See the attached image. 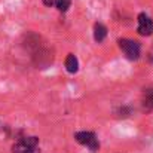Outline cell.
Masks as SVG:
<instances>
[{
  "mask_svg": "<svg viewBox=\"0 0 153 153\" xmlns=\"http://www.w3.org/2000/svg\"><path fill=\"white\" fill-rule=\"evenodd\" d=\"M74 138H76L80 144L86 146L91 152L95 153V152H98V149H100L98 138H97V135H95L94 132H89V131H80V132H76Z\"/></svg>",
  "mask_w": 153,
  "mask_h": 153,
  "instance_id": "1",
  "label": "cell"
},
{
  "mask_svg": "<svg viewBox=\"0 0 153 153\" xmlns=\"http://www.w3.org/2000/svg\"><path fill=\"white\" fill-rule=\"evenodd\" d=\"M119 48L122 49V52L125 53V56L128 59H138L140 56V45L135 40L131 39H120L119 40Z\"/></svg>",
  "mask_w": 153,
  "mask_h": 153,
  "instance_id": "2",
  "label": "cell"
},
{
  "mask_svg": "<svg viewBox=\"0 0 153 153\" xmlns=\"http://www.w3.org/2000/svg\"><path fill=\"white\" fill-rule=\"evenodd\" d=\"M37 143L39 140L36 137H27L12 147V153H39Z\"/></svg>",
  "mask_w": 153,
  "mask_h": 153,
  "instance_id": "3",
  "label": "cell"
},
{
  "mask_svg": "<svg viewBox=\"0 0 153 153\" xmlns=\"http://www.w3.org/2000/svg\"><path fill=\"white\" fill-rule=\"evenodd\" d=\"M137 31L141 36H150L153 33V21L149 15H146L144 12H141L138 15V27Z\"/></svg>",
  "mask_w": 153,
  "mask_h": 153,
  "instance_id": "4",
  "label": "cell"
},
{
  "mask_svg": "<svg viewBox=\"0 0 153 153\" xmlns=\"http://www.w3.org/2000/svg\"><path fill=\"white\" fill-rule=\"evenodd\" d=\"M65 68L68 73H76L79 70V61L73 53H68L65 58Z\"/></svg>",
  "mask_w": 153,
  "mask_h": 153,
  "instance_id": "5",
  "label": "cell"
},
{
  "mask_svg": "<svg viewBox=\"0 0 153 153\" xmlns=\"http://www.w3.org/2000/svg\"><path fill=\"white\" fill-rule=\"evenodd\" d=\"M105 36H107V28H105V25H102L101 22H97V24L94 25V39L100 43V42H102V40L105 39Z\"/></svg>",
  "mask_w": 153,
  "mask_h": 153,
  "instance_id": "6",
  "label": "cell"
},
{
  "mask_svg": "<svg viewBox=\"0 0 153 153\" xmlns=\"http://www.w3.org/2000/svg\"><path fill=\"white\" fill-rule=\"evenodd\" d=\"M143 108L144 110H153V88H149L143 94Z\"/></svg>",
  "mask_w": 153,
  "mask_h": 153,
  "instance_id": "7",
  "label": "cell"
},
{
  "mask_svg": "<svg viewBox=\"0 0 153 153\" xmlns=\"http://www.w3.org/2000/svg\"><path fill=\"white\" fill-rule=\"evenodd\" d=\"M71 4V0H55V6L59 12H65Z\"/></svg>",
  "mask_w": 153,
  "mask_h": 153,
  "instance_id": "8",
  "label": "cell"
},
{
  "mask_svg": "<svg viewBox=\"0 0 153 153\" xmlns=\"http://www.w3.org/2000/svg\"><path fill=\"white\" fill-rule=\"evenodd\" d=\"M43 3L46 6H52V4H55V0H43Z\"/></svg>",
  "mask_w": 153,
  "mask_h": 153,
  "instance_id": "9",
  "label": "cell"
}]
</instances>
